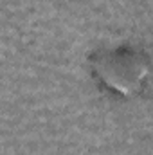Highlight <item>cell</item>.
I'll list each match as a JSON object with an SVG mask.
<instances>
[{"mask_svg":"<svg viewBox=\"0 0 153 155\" xmlns=\"http://www.w3.org/2000/svg\"><path fill=\"white\" fill-rule=\"evenodd\" d=\"M90 65L94 76L103 87L124 97L141 92L150 72V63L144 52L130 45L97 51L92 56Z\"/></svg>","mask_w":153,"mask_h":155,"instance_id":"obj_1","label":"cell"}]
</instances>
